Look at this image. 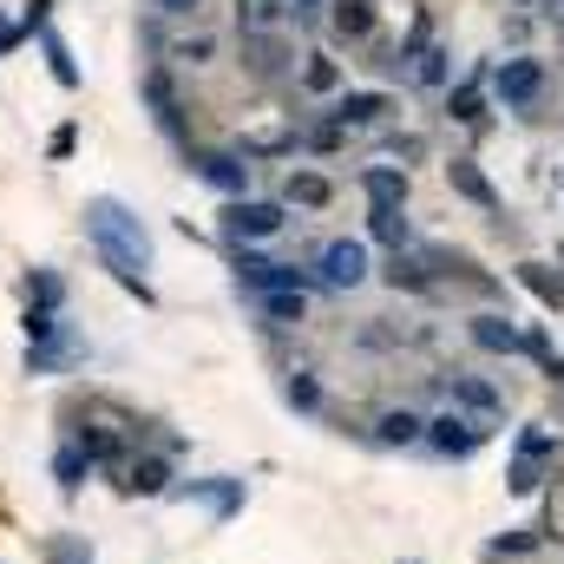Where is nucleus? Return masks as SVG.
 I'll return each mask as SVG.
<instances>
[{
    "instance_id": "obj_44",
    "label": "nucleus",
    "mask_w": 564,
    "mask_h": 564,
    "mask_svg": "<svg viewBox=\"0 0 564 564\" xmlns=\"http://www.w3.org/2000/svg\"><path fill=\"white\" fill-rule=\"evenodd\" d=\"M519 7H532V0H519Z\"/></svg>"
},
{
    "instance_id": "obj_6",
    "label": "nucleus",
    "mask_w": 564,
    "mask_h": 564,
    "mask_svg": "<svg viewBox=\"0 0 564 564\" xmlns=\"http://www.w3.org/2000/svg\"><path fill=\"white\" fill-rule=\"evenodd\" d=\"M315 282H322V289H361V282H368V243L335 237V243L315 257Z\"/></svg>"
},
{
    "instance_id": "obj_18",
    "label": "nucleus",
    "mask_w": 564,
    "mask_h": 564,
    "mask_svg": "<svg viewBox=\"0 0 564 564\" xmlns=\"http://www.w3.org/2000/svg\"><path fill=\"white\" fill-rule=\"evenodd\" d=\"M53 479H59V492H79V486L93 479V459H86L79 440H59V453H53Z\"/></svg>"
},
{
    "instance_id": "obj_27",
    "label": "nucleus",
    "mask_w": 564,
    "mask_h": 564,
    "mask_svg": "<svg viewBox=\"0 0 564 564\" xmlns=\"http://www.w3.org/2000/svg\"><path fill=\"white\" fill-rule=\"evenodd\" d=\"M40 558L46 564H93V545H86L79 532H53V539L40 545Z\"/></svg>"
},
{
    "instance_id": "obj_30",
    "label": "nucleus",
    "mask_w": 564,
    "mask_h": 564,
    "mask_svg": "<svg viewBox=\"0 0 564 564\" xmlns=\"http://www.w3.org/2000/svg\"><path fill=\"white\" fill-rule=\"evenodd\" d=\"M237 20H243V33H276L282 7L276 0H237Z\"/></svg>"
},
{
    "instance_id": "obj_16",
    "label": "nucleus",
    "mask_w": 564,
    "mask_h": 564,
    "mask_svg": "<svg viewBox=\"0 0 564 564\" xmlns=\"http://www.w3.org/2000/svg\"><path fill=\"white\" fill-rule=\"evenodd\" d=\"M361 191H368V204H408V171H394V164H368L361 171Z\"/></svg>"
},
{
    "instance_id": "obj_39",
    "label": "nucleus",
    "mask_w": 564,
    "mask_h": 564,
    "mask_svg": "<svg viewBox=\"0 0 564 564\" xmlns=\"http://www.w3.org/2000/svg\"><path fill=\"white\" fill-rule=\"evenodd\" d=\"M73 144H79V132H73V126H59V132H53V144H46V151H53V158H66Z\"/></svg>"
},
{
    "instance_id": "obj_20",
    "label": "nucleus",
    "mask_w": 564,
    "mask_h": 564,
    "mask_svg": "<svg viewBox=\"0 0 564 564\" xmlns=\"http://www.w3.org/2000/svg\"><path fill=\"white\" fill-rule=\"evenodd\" d=\"M282 401H289L295 414H322V375H315V368H289Z\"/></svg>"
},
{
    "instance_id": "obj_33",
    "label": "nucleus",
    "mask_w": 564,
    "mask_h": 564,
    "mask_svg": "<svg viewBox=\"0 0 564 564\" xmlns=\"http://www.w3.org/2000/svg\"><path fill=\"white\" fill-rule=\"evenodd\" d=\"M539 545H545V532H539V525H525V532H506L492 552H499V558H525V552H539Z\"/></svg>"
},
{
    "instance_id": "obj_19",
    "label": "nucleus",
    "mask_w": 564,
    "mask_h": 564,
    "mask_svg": "<svg viewBox=\"0 0 564 564\" xmlns=\"http://www.w3.org/2000/svg\"><path fill=\"white\" fill-rule=\"evenodd\" d=\"M381 276H388V289H414V295H426V289H433V263H426V257H408V250H394Z\"/></svg>"
},
{
    "instance_id": "obj_35",
    "label": "nucleus",
    "mask_w": 564,
    "mask_h": 564,
    "mask_svg": "<svg viewBox=\"0 0 564 564\" xmlns=\"http://www.w3.org/2000/svg\"><path fill=\"white\" fill-rule=\"evenodd\" d=\"M295 144H308V151H341V126H315V132H302Z\"/></svg>"
},
{
    "instance_id": "obj_29",
    "label": "nucleus",
    "mask_w": 564,
    "mask_h": 564,
    "mask_svg": "<svg viewBox=\"0 0 564 564\" xmlns=\"http://www.w3.org/2000/svg\"><path fill=\"white\" fill-rule=\"evenodd\" d=\"M40 53H46V66H53V79H59V86H79V66H73V53H66V40H59L53 26L40 33Z\"/></svg>"
},
{
    "instance_id": "obj_26",
    "label": "nucleus",
    "mask_w": 564,
    "mask_h": 564,
    "mask_svg": "<svg viewBox=\"0 0 564 564\" xmlns=\"http://www.w3.org/2000/svg\"><path fill=\"white\" fill-rule=\"evenodd\" d=\"M368 230H375L388 250H408V237H414V230H408V217H401L394 204H375V210H368Z\"/></svg>"
},
{
    "instance_id": "obj_21",
    "label": "nucleus",
    "mask_w": 564,
    "mask_h": 564,
    "mask_svg": "<svg viewBox=\"0 0 564 564\" xmlns=\"http://www.w3.org/2000/svg\"><path fill=\"white\" fill-rule=\"evenodd\" d=\"M257 302H263L270 328H295V322H308V295H302V289H270V295H257Z\"/></svg>"
},
{
    "instance_id": "obj_28",
    "label": "nucleus",
    "mask_w": 564,
    "mask_h": 564,
    "mask_svg": "<svg viewBox=\"0 0 564 564\" xmlns=\"http://www.w3.org/2000/svg\"><path fill=\"white\" fill-rule=\"evenodd\" d=\"M171 59H177V66H210V59H217V33H184V40H171Z\"/></svg>"
},
{
    "instance_id": "obj_36",
    "label": "nucleus",
    "mask_w": 564,
    "mask_h": 564,
    "mask_svg": "<svg viewBox=\"0 0 564 564\" xmlns=\"http://www.w3.org/2000/svg\"><path fill=\"white\" fill-rule=\"evenodd\" d=\"M545 539H564V486L552 492V506H545V525H539Z\"/></svg>"
},
{
    "instance_id": "obj_11",
    "label": "nucleus",
    "mask_w": 564,
    "mask_h": 564,
    "mask_svg": "<svg viewBox=\"0 0 564 564\" xmlns=\"http://www.w3.org/2000/svg\"><path fill=\"white\" fill-rule=\"evenodd\" d=\"M466 328H473V341H479L486 355H519V348H525V335H519L512 315H499V308H479Z\"/></svg>"
},
{
    "instance_id": "obj_23",
    "label": "nucleus",
    "mask_w": 564,
    "mask_h": 564,
    "mask_svg": "<svg viewBox=\"0 0 564 564\" xmlns=\"http://www.w3.org/2000/svg\"><path fill=\"white\" fill-rule=\"evenodd\" d=\"M144 99H151L158 126H164V132L177 139V132H184V112H177V93H171V79H164V73H151V79H144Z\"/></svg>"
},
{
    "instance_id": "obj_37",
    "label": "nucleus",
    "mask_w": 564,
    "mask_h": 564,
    "mask_svg": "<svg viewBox=\"0 0 564 564\" xmlns=\"http://www.w3.org/2000/svg\"><path fill=\"white\" fill-rule=\"evenodd\" d=\"M46 7L53 0H26V33H46Z\"/></svg>"
},
{
    "instance_id": "obj_31",
    "label": "nucleus",
    "mask_w": 564,
    "mask_h": 564,
    "mask_svg": "<svg viewBox=\"0 0 564 564\" xmlns=\"http://www.w3.org/2000/svg\"><path fill=\"white\" fill-rule=\"evenodd\" d=\"M302 86H308V93H335V86H341V66H335L328 53H308V66H302Z\"/></svg>"
},
{
    "instance_id": "obj_14",
    "label": "nucleus",
    "mask_w": 564,
    "mask_h": 564,
    "mask_svg": "<svg viewBox=\"0 0 564 564\" xmlns=\"http://www.w3.org/2000/svg\"><path fill=\"white\" fill-rule=\"evenodd\" d=\"M243 66L257 79H276L282 66H289V40L282 33H243Z\"/></svg>"
},
{
    "instance_id": "obj_3",
    "label": "nucleus",
    "mask_w": 564,
    "mask_h": 564,
    "mask_svg": "<svg viewBox=\"0 0 564 564\" xmlns=\"http://www.w3.org/2000/svg\"><path fill=\"white\" fill-rule=\"evenodd\" d=\"M486 433H492L486 421H473V414H459V408H440V414H426L421 446L440 453V459H473V453L486 446Z\"/></svg>"
},
{
    "instance_id": "obj_22",
    "label": "nucleus",
    "mask_w": 564,
    "mask_h": 564,
    "mask_svg": "<svg viewBox=\"0 0 564 564\" xmlns=\"http://www.w3.org/2000/svg\"><path fill=\"white\" fill-rule=\"evenodd\" d=\"M328 26H335L341 40H368V33H375V0H335Z\"/></svg>"
},
{
    "instance_id": "obj_24",
    "label": "nucleus",
    "mask_w": 564,
    "mask_h": 564,
    "mask_svg": "<svg viewBox=\"0 0 564 564\" xmlns=\"http://www.w3.org/2000/svg\"><path fill=\"white\" fill-rule=\"evenodd\" d=\"M26 308H46V315L66 308V282H59V270H33V276H26Z\"/></svg>"
},
{
    "instance_id": "obj_40",
    "label": "nucleus",
    "mask_w": 564,
    "mask_h": 564,
    "mask_svg": "<svg viewBox=\"0 0 564 564\" xmlns=\"http://www.w3.org/2000/svg\"><path fill=\"white\" fill-rule=\"evenodd\" d=\"M204 0H158V13H171V20H184V13H197Z\"/></svg>"
},
{
    "instance_id": "obj_34",
    "label": "nucleus",
    "mask_w": 564,
    "mask_h": 564,
    "mask_svg": "<svg viewBox=\"0 0 564 564\" xmlns=\"http://www.w3.org/2000/svg\"><path fill=\"white\" fill-rule=\"evenodd\" d=\"M446 59H453L446 46H421V66H414V79H421V86H446Z\"/></svg>"
},
{
    "instance_id": "obj_7",
    "label": "nucleus",
    "mask_w": 564,
    "mask_h": 564,
    "mask_svg": "<svg viewBox=\"0 0 564 564\" xmlns=\"http://www.w3.org/2000/svg\"><path fill=\"white\" fill-rule=\"evenodd\" d=\"M492 93L506 99V112H532V106H539V93H545V66L519 53V59H506V66L492 73Z\"/></svg>"
},
{
    "instance_id": "obj_5",
    "label": "nucleus",
    "mask_w": 564,
    "mask_h": 564,
    "mask_svg": "<svg viewBox=\"0 0 564 564\" xmlns=\"http://www.w3.org/2000/svg\"><path fill=\"white\" fill-rule=\"evenodd\" d=\"M210 191H224V197H243L250 191V158L243 151H217V144H191V158H184Z\"/></svg>"
},
{
    "instance_id": "obj_10",
    "label": "nucleus",
    "mask_w": 564,
    "mask_h": 564,
    "mask_svg": "<svg viewBox=\"0 0 564 564\" xmlns=\"http://www.w3.org/2000/svg\"><path fill=\"white\" fill-rule=\"evenodd\" d=\"M381 112H394V106H388V93H341V99H335V112H328V126L361 132V126H381Z\"/></svg>"
},
{
    "instance_id": "obj_41",
    "label": "nucleus",
    "mask_w": 564,
    "mask_h": 564,
    "mask_svg": "<svg viewBox=\"0 0 564 564\" xmlns=\"http://www.w3.org/2000/svg\"><path fill=\"white\" fill-rule=\"evenodd\" d=\"M315 7H322V0H295V13H315Z\"/></svg>"
},
{
    "instance_id": "obj_38",
    "label": "nucleus",
    "mask_w": 564,
    "mask_h": 564,
    "mask_svg": "<svg viewBox=\"0 0 564 564\" xmlns=\"http://www.w3.org/2000/svg\"><path fill=\"white\" fill-rule=\"evenodd\" d=\"M394 158H408V164L426 158V139H414V132H408V139H394Z\"/></svg>"
},
{
    "instance_id": "obj_13",
    "label": "nucleus",
    "mask_w": 564,
    "mask_h": 564,
    "mask_svg": "<svg viewBox=\"0 0 564 564\" xmlns=\"http://www.w3.org/2000/svg\"><path fill=\"white\" fill-rule=\"evenodd\" d=\"M446 177H453V191H459L466 204H479L486 217H499V191L486 184V171H479L473 158H453V164H446Z\"/></svg>"
},
{
    "instance_id": "obj_1",
    "label": "nucleus",
    "mask_w": 564,
    "mask_h": 564,
    "mask_svg": "<svg viewBox=\"0 0 564 564\" xmlns=\"http://www.w3.org/2000/svg\"><path fill=\"white\" fill-rule=\"evenodd\" d=\"M79 224H86V243H93V257L119 276V289H132L139 302H151V230H144V217H132L119 197H86V210H79Z\"/></svg>"
},
{
    "instance_id": "obj_4",
    "label": "nucleus",
    "mask_w": 564,
    "mask_h": 564,
    "mask_svg": "<svg viewBox=\"0 0 564 564\" xmlns=\"http://www.w3.org/2000/svg\"><path fill=\"white\" fill-rule=\"evenodd\" d=\"M282 224H289V210L282 204H263V197H230L224 204V243L230 250H250V243L276 237Z\"/></svg>"
},
{
    "instance_id": "obj_9",
    "label": "nucleus",
    "mask_w": 564,
    "mask_h": 564,
    "mask_svg": "<svg viewBox=\"0 0 564 564\" xmlns=\"http://www.w3.org/2000/svg\"><path fill=\"white\" fill-rule=\"evenodd\" d=\"M453 408H459V414H473V421H486V426H499V414H506L499 388H492V381H479V375H453Z\"/></svg>"
},
{
    "instance_id": "obj_12",
    "label": "nucleus",
    "mask_w": 564,
    "mask_h": 564,
    "mask_svg": "<svg viewBox=\"0 0 564 564\" xmlns=\"http://www.w3.org/2000/svg\"><path fill=\"white\" fill-rule=\"evenodd\" d=\"M421 433H426V421L414 408H381L368 440H375V446H421Z\"/></svg>"
},
{
    "instance_id": "obj_25",
    "label": "nucleus",
    "mask_w": 564,
    "mask_h": 564,
    "mask_svg": "<svg viewBox=\"0 0 564 564\" xmlns=\"http://www.w3.org/2000/svg\"><path fill=\"white\" fill-rule=\"evenodd\" d=\"M519 282H525L545 308H564V276L552 270V263H519Z\"/></svg>"
},
{
    "instance_id": "obj_15",
    "label": "nucleus",
    "mask_w": 564,
    "mask_h": 564,
    "mask_svg": "<svg viewBox=\"0 0 564 564\" xmlns=\"http://www.w3.org/2000/svg\"><path fill=\"white\" fill-rule=\"evenodd\" d=\"M282 197H289L295 210H328V204H335V184H328L322 171H289Z\"/></svg>"
},
{
    "instance_id": "obj_2",
    "label": "nucleus",
    "mask_w": 564,
    "mask_h": 564,
    "mask_svg": "<svg viewBox=\"0 0 564 564\" xmlns=\"http://www.w3.org/2000/svg\"><path fill=\"white\" fill-rule=\"evenodd\" d=\"M558 440L552 433H539V426H525L519 433V453H512V466H506V492L512 499H532V492H545V466H558Z\"/></svg>"
},
{
    "instance_id": "obj_32",
    "label": "nucleus",
    "mask_w": 564,
    "mask_h": 564,
    "mask_svg": "<svg viewBox=\"0 0 564 564\" xmlns=\"http://www.w3.org/2000/svg\"><path fill=\"white\" fill-rule=\"evenodd\" d=\"M446 112H453L459 126H479V79H459V86L446 93Z\"/></svg>"
},
{
    "instance_id": "obj_8",
    "label": "nucleus",
    "mask_w": 564,
    "mask_h": 564,
    "mask_svg": "<svg viewBox=\"0 0 564 564\" xmlns=\"http://www.w3.org/2000/svg\"><path fill=\"white\" fill-rule=\"evenodd\" d=\"M119 492L126 499H164L171 492V453H132L119 473Z\"/></svg>"
},
{
    "instance_id": "obj_42",
    "label": "nucleus",
    "mask_w": 564,
    "mask_h": 564,
    "mask_svg": "<svg viewBox=\"0 0 564 564\" xmlns=\"http://www.w3.org/2000/svg\"><path fill=\"white\" fill-rule=\"evenodd\" d=\"M558 263H564V243H558Z\"/></svg>"
},
{
    "instance_id": "obj_43",
    "label": "nucleus",
    "mask_w": 564,
    "mask_h": 564,
    "mask_svg": "<svg viewBox=\"0 0 564 564\" xmlns=\"http://www.w3.org/2000/svg\"><path fill=\"white\" fill-rule=\"evenodd\" d=\"M401 564H421V558H401Z\"/></svg>"
},
{
    "instance_id": "obj_17",
    "label": "nucleus",
    "mask_w": 564,
    "mask_h": 564,
    "mask_svg": "<svg viewBox=\"0 0 564 564\" xmlns=\"http://www.w3.org/2000/svg\"><path fill=\"white\" fill-rule=\"evenodd\" d=\"M73 355H79V341H73L66 328H59L53 341H26V375H59Z\"/></svg>"
}]
</instances>
